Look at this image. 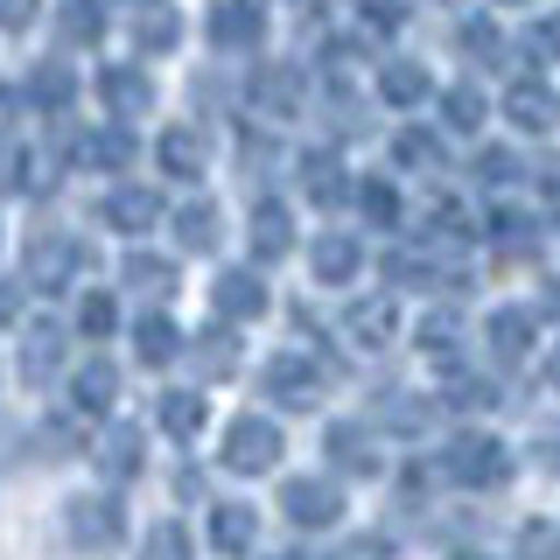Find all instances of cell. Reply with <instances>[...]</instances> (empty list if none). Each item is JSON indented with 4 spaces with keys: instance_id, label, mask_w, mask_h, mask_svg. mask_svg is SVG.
Listing matches in <instances>:
<instances>
[{
    "instance_id": "obj_54",
    "label": "cell",
    "mask_w": 560,
    "mask_h": 560,
    "mask_svg": "<svg viewBox=\"0 0 560 560\" xmlns=\"http://www.w3.org/2000/svg\"><path fill=\"white\" fill-rule=\"evenodd\" d=\"M498 8H525V0H498Z\"/></svg>"
},
{
    "instance_id": "obj_49",
    "label": "cell",
    "mask_w": 560,
    "mask_h": 560,
    "mask_svg": "<svg viewBox=\"0 0 560 560\" xmlns=\"http://www.w3.org/2000/svg\"><path fill=\"white\" fill-rule=\"evenodd\" d=\"M547 315L560 323V280H547Z\"/></svg>"
},
{
    "instance_id": "obj_48",
    "label": "cell",
    "mask_w": 560,
    "mask_h": 560,
    "mask_svg": "<svg viewBox=\"0 0 560 560\" xmlns=\"http://www.w3.org/2000/svg\"><path fill=\"white\" fill-rule=\"evenodd\" d=\"M14 315H22V280H0V329H14Z\"/></svg>"
},
{
    "instance_id": "obj_20",
    "label": "cell",
    "mask_w": 560,
    "mask_h": 560,
    "mask_svg": "<svg viewBox=\"0 0 560 560\" xmlns=\"http://www.w3.org/2000/svg\"><path fill=\"white\" fill-rule=\"evenodd\" d=\"M393 329H399V308L385 302V294H372V302H350V308H343V337L358 343V350H385V343H393Z\"/></svg>"
},
{
    "instance_id": "obj_4",
    "label": "cell",
    "mask_w": 560,
    "mask_h": 560,
    "mask_svg": "<svg viewBox=\"0 0 560 560\" xmlns=\"http://www.w3.org/2000/svg\"><path fill=\"white\" fill-rule=\"evenodd\" d=\"M329 364H315L302 358V350H280V358L259 372V385H267V399L273 407H294V413H308V407H323V393H329Z\"/></svg>"
},
{
    "instance_id": "obj_44",
    "label": "cell",
    "mask_w": 560,
    "mask_h": 560,
    "mask_svg": "<svg viewBox=\"0 0 560 560\" xmlns=\"http://www.w3.org/2000/svg\"><path fill=\"white\" fill-rule=\"evenodd\" d=\"M525 560H553L560 553V533H553V525H525V547H518Z\"/></svg>"
},
{
    "instance_id": "obj_22",
    "label": "cell",
    "mask_w": 560,
    "mask_h": 560,
    "mask_svg": "<svg viewBox=\"0 0 560 560\" xmlns=\"http://www.w3.org/2000/svg\"><path fill=\"white\" fill-rule=\"evenodd\" d=\"M133 350H140V364H148V372H162V364H175V358H183V329H175V315L148 308V315L133 323Z\"/></svg>"
},
{
    "instance_id": "obj_41",
    "label": "cell",
    "mask_w": 560,
    "mask_h": 560,
    "mask_svg": "<svg viewBox=\"0 0 560 560\" xmlns=\"http://www.w3.org/2000/svg\"><path fill=\"white\" fill-rule=\"evenodd\" d=\"M140 560H189V533H183V525H154L148 547H140Z\"/></svg>"
},
{
    "instance_id": "obj_7",
    "label": "cell",
    "mask_w": 560,
    "mask_h": 560,
    "mask_svg": "<svg viewBox=\"0 0 560 560\" xmlns=\"http://www.w3.org/2000/svg\"><path fill=\"white\" fill-rule=\"evenodd\" d=\"M78 267H84V245L70 232H35L28 238V280H35V288L63 294L70 280H78Z\"/></svg>"
},
{
    "instance_id": "obj_31",
    "label": "cell",
    "mask_w": 560,
    "mask_h": 560,
    "mask_svg": "<svg viewBox=\"0 0 560 560\" xmlns=\"http://www.w3.org/2000/svg\"><path fill=\"white\" fill-rule=\"evenodd\" d=\"M483 119H490V98L477 92V84H448L442 92V127L448 133H477Z\"/></svg>"
},
{
    "instance_id": "obj_1",
    "label": "cell",
    "mask_w": 560,
    "mask_h": 560,
    "mask_svg": "<svg viewBox=\"0 0 560 560\" xmlns=\"http://www.w3.org/2000/svg\"><path fill=\"white\" fill-rule=\"evenodd\" d=\"M442 469H448V477L463 483V490H504V483L518 477V455L504 448L498 434L463 428V434H455V442L442 448Z\"/></svg>"
},
{
    "instance_id": "obj_29",
    "label": "cell",
    "mask_w": 560,
    "mask_h": 560,
    "mask_svg": "<svg viewBox=\"0 0 560 560\" xmlns=\"http://www.w3.org/2000/svg\"><path fill=\"white\" fill-rule=\"evenodd\" d=\"M133 43H140V57H168V49L183 43V14H175V8H140Z\"/></svg>"
},
{
    "instance_id": "obj_27",
    "label": "cell",
    "mask_w": 560,
    "mask_h": 560,
    "mask_svg": "<svg viewBox=\"0 0 560 560\" xmlns=\"http://www.w3.org/2000/svg\"><path fill=\"white\" fill-rule=\"evenodd\" d=\"M218 238H224L218 203H183L175 210V245H183V253H218Z\"/></svg>"
},
{
    "instance_id": "obj_36",
    "label": "cell",
    "mask_w": 560,
    "mask_h": 560,
    "mask_svg": "<svg viewBox=\"0 0 560 560\" xmlns=\"http://www.w3.org/2000/svg\"><path fill=\"white\" fill-rule=\"evenodd\" d=\"M197 358H203L218 378H232V372H238V323H224V329L210 323L203 337H197Z\"/></svg>"
},
{
    "instance_id": "obj_30",
    "label": "cell",
    "mask_w": 560,
    "mask_h": 560,
    "mask_svg": "<svg viewBox=\"0 0 560 560\" xmlns=\"http://www.w3.org/2000/svg\"><path fill=\"white\" fill-rule=\"evenodd\" d=\"M78 162H84V168H127V162H133V133L119 127V119H113V127H98V133H84Z\"/></svg>"
},
{
    "instance_id": "obj_33",
    "label": "cell",
    "mask_w": 560,
    "mask_h": 560,
    "mask_svg": "<svg viewBox=\"0 0 560 560\" xmlns=\"http://www.w3.org/2000/svg\"><path fill=\"white\" fill-rule=\"evenodd\" d=\"M127 288L148 294V302L162 308L168 294H175V267H168V259H154V253H133V259H127Z\"/></svg>"
},
{
    "instance_id": "obj_24",
    "label": "cell",
    "mask_w": 560,
    "mask_h": 560,
    "mask_svg": "<svg viewBox=\"0 0 560 560\" xmlns=\"http://www.w3.org/2000/svg\"><path fill=\"white\" fill-rule=\"evenodd\" d=\"M288 253H294V210L259 203L253 210V259H288Z\"/></svg>"
},
{
    "instance_id": "obj_10",
    "label": "cell",
    "mask_w": 560,
    "mask_h": 560,
    "mask_svg": "<svg viewBox=\"0 0 560 560\" xmlns=\"http://www.w3.org/2000/svg\"><path fill=\"white\" fill-rule=\"evenodd\" d=\"M498 105H504V119H512L518 133H547L553 119H560V98H553V84H547V78H518V84H504Z\"/></svg>"
},
{
    "instance_id": "obj_14",
    "label": "cell",
    "mask_w": 560,
    "mask_h": 560,
    "mask_svg": "<svg viewBox=\"0 0 560 560\" xmlns=\"http://www.w3.org/2000/svg\"><path fill=\"white\" fill-rule=\"evenodd\" d=\"M323 455L337 469H350V477H372V469H378V442H372L364 420H329V428H323Z\"/></svg>"
},
{
    "instance_id": "obj_13",
    "label": "cell",
    "mask_w": 560,
    "mask_h": 560,
    "mask_svg": "<svg viewBox=\"0 0 560 560\" xmlns=\"http://www.w3.org/2000/svg\"><path fill=\"white\" fill-rule=\"evenodd\" d=\"M308 273L323 280V288H350V280L364 273V245L350 238V232H323L308 245Z\"/></svg>"
},
{
    "instance_id": "obj_28",
    "label": "cell",
    "mask_w": 560,
    "mask_h": 560,
    "mask_svg": "<svg viewBox=\"0 0 560 560\" xmlns=\"http://www.w3.org/2000/svg\"><path fill=\"white\" fill-rule=\"evenodd\" d=\"M57 35L70 49L105 43V0H63V8H57Z\"/></svg>"
},
{
    "instance_id": "obj_50",
    "label": "cell",
    "mask_w": 560,
    "mask_h": 560,
    "mask_svg": "<svg viewBox=\"0 0 560 560\" xmlns=\"http://www.w3.org/2000/svg\"><path fill=\"white\" fill-rule=\"evenodd\" d=\"M547 385L560 393V343H553V358H547Z\"/></svg>"
},
{
    "instance_id": "obj_19",
    "label": "cell",
    "mask_w": 560,
    "mask_h": 560,
    "mask_svg": "<svg viewBox=\"0 0 560 560\" xmlns=\"http://www.w3.org/2000/svg\"><path fill=\"white\" fill-rule=\"evenodd\" d=\"M372 92L385 105H420V98H434V78H428V63H413V57H393V63H378V78H372Z\"/></svg>"
},
{
    "instance_id": "obj_43",
    "label": "cell",
    "mask_w": 560,
    "mask_h": 560,
    "mask_svg": "<svg viewBox=\"0 0 560 560\" xmlns=\"http://www.w3.org/2000/svg\"><path fill=\"white\" fill-rule=\"evenodd\" d=\"M329 560H393V539H378V533H358V539H343Z\"/></svg>"
},
{
    "instance_id": "obj_53",
    "label": "cell",
    "mask_w": 560,
    "mask_h": 560,
    "mask_svg": "<svg viewBox=\"0 0 560 560\" xmlns=\"http://www.w3.org/2000/svg\"><path fill=\"white\" fill-rule=\"evenodd\" d=\"M455 560H490V553H455Z\"/></svg>"
},
{
    "instance_id": "obj_11",
    "label": "cell",
    "mask_w": 560,
    "mask_h": 560,
    "mask_svg": "<svg viewBox=\"0 0 560 560\" xmlns=\"http://www.w3.org/2000/svg\"><path fill=\"white\" fill-rule=\"evenodd\" d=\"M267 35V0H210V43L218 49H253Z\"/></svg>"
},
{
    "instance_id": "obj_6",
    "label": "cell",
    "mask_w": 560,
    "mask_h": 560,
    "mask_svg": "<svg viewBox=\"0 0 560 560\" xmlns=\"http://www.w3.org/2000/svg\"><path fill=\"white\" fill-rule=\"evenodd\" d=\"M92 92H98V105L119 119V127H133V119L154 113V84H148V70H140V63H105Z\"/></svg>"
},
{
    "instance_id": "obj_38",
    "label": "cell",
    "mask_w": 560,
    "mask_h": 560,
    "mask_svg": "<svg viewBox=\"0 0 560 560\" xmlns=\"http://www.w3.org/2000/svg\"><path fill=\"white\" fill-rule=\"evenodd\" d=\"M463 49H469L477 63H498L512 43H504V28H498V22H483V14H477V22H463Z\"/></svg>"
},
{
    "instance_id": "obj_34",
    "label": "cell",
    "mask_w": 560,
    "mask_h": 560,
    "mask_svg": "<svg viewBox=\"0 0 560 560\" xmlns=\"http://www.w3.org/2000/svg\"><path fill=\"white\" fill-rule=\"evenodd\" d=\"M28 98L43 105V113H63V105H70V63H63V57L35 63V78H28Z\"/></svg>"
},
{
    "instance_id": "obj_46",
    "label": "cell",
    "mask_w": 560,
    "mask_h": 560,
    "mask_svg": "<svg viewBox=\"0 0 560 560\" xmlns=\"http://www.w3.org/2000/svg\"><path fill=\"white\" fill-rule=\"evenodd\" d=\"M525 49H533L539 63H547V57H560V22H539V28H525Z\"/></svg>"
},
{
    "instance_id": "obj_47",
    "label": "cell",
    "mask_w": 560,
    "mask_h": 560,
    "mask_svg": "<svg viewBox=\"0 0 560 560\" xmlns=\"http://www.w3.org/2000/svg\"><path fill=\"white\" fill-rule=\"evenodd\" d=\"M43 0H0V28H28Z\"/></svg>"
},
{
    "instance_id": "obj_18",
    "label": "cell",
    "mask_w": 560,
    "mask_h": 560,
    "mask_svg": "<svg viewBox=\"0 0 560 560\" xmlns=\"http://www.w3.org/2000/svg\"><path fill=\"white\" fill-rule=\"evenodd\" d=\"M154 420H162L168 442H197L203 420H210V399H203V393H189V385H168V393L154 399Z\"/></svg>"
},
{
    "instance_id": "obj_16",
    "label": "cell",
    "mask_w": 560,
    "mask_h": 560,
    "mask_svg": "<svg viewBox=\"0 0 560 560\" xmlns=\"http://www.w3.org/2000/svg\"><path fill=\"white\" fill-rule=\"evenodd\" d=\"M302 197H308V203H323V210L358 197V183H350V168H343V154H337V148H329V154L315 148L308 162H302Z\"/></svg>"
},
{
    "instance_id": "obj_12",
    "label": "cell",
    "mask_w": 560,
    "mask_h": 560,
    "mask_svg": "<svg viewBox=\"0 0 560 560\" xmlns=\"http://www.w3.org/2000/svg\"><path fill=\"white\" fill-rule=\"evenodd\" d=\"M483 337H490V358L498 364H525L533 358V337H539V315L533 308H490V323H483Z\"/></svg>"
},
{
    "instance_id": "obj_35",
    "label": "cell",
    "mask_w": 560,
    "mask_h": 560,
    "mask_svg": "<svg viewBox=\"0 0 560 560\" xmlns=\"http://www.w3.org/2000/svg\"><path fill=\"white\" fill-rule=\"evenodd\" d=\"M393 162H399V168H434V162H442V133L399 127V133H393Z\"/></svg>"
},
{
    "instance_id": "obj_32",
    "label": "cell",
    "mask_w": 560,
    "mask_h": 560,
    "mask_svg": "<svg viewBox=\"0 0 560 560\" xmlns=\"http://www.w3.org/2000/svg\"><path fill=\"white\" fill-rule=\"evenodd\" d=\"M358 210H364V224H385V232L407 218V210H399V183H393V175H364V183H358Z\"/></svg>"
},
{
    "instance_id": "obj_39",
    "label": "cell",
    "mask_w": 560,
    "mask_h": 560,
    "mask_svg": "<svg viewBox=\"0 0 560 560\" xmlns=\"http://www.w3.org/2000/svg\"><path fill=\"white\" fill-rule=\"evenodd\" d=\"M358 14H364V28H372V35H399V28H407V14H413V0H358Z\"/></svg>"
},
{
    "instance_id": "obj_5",
    "label": "cell",
    "mask_w": 560,
    "mask_h": 560,
    "mask_svg": "<svg viewBox=\"0 0 560 560\" xmlns=\"http://www.w3.org/2000/svg\"><path fill=\"white\" fill-rule=\"evenodd\" d=\"M280 512L302 533H329V525H343V490L329 477H288L280 483Z\"/></svg>"
},
{
    "instance_id": "obj_17",
    "label": "cell",
    "mask_w": 560,
    "mask_h": 560,
    "mask_svg": "<svg viewBox=\"0 0 560 560\" xmlns=\"http://www.w3.org/2000/svg\"><path fill=\"white\" fill-rule=\"evenodd\" d=\"M154 162H162V175H175V183H197V175L210 168V148L197 127H162V140H154Z\"/></svg>"
},
{
    "instance_id": "obj_2",
    "label": "cell",
    "mask_w": 560,
    "mask_h": 560,
    "mask_svg": "<svg viewBox=\"0 0 560 560\" xmlns=\"http://www.w3.org/2000/svg\"><path fill=\"white\" fill-rule=\"evenodd\" d=\"M288 455V434L273 428L267 413H238L232 428H224V448H218V463L232 469V477H267V469Z\"/></svg>"
},
{
    "instance_id": "obj_8",
    "label": "cell",
    "mask_w": 560,
    "mask_h": 560,
    "mask_svg": "<svg viewBox=\"0 0 560 560\" xmlns=\"http://www.w3.org/2000/svg\"><path fill=\"white\" fill-rule=\"evenodd\" d=\"M98 224H113V232H154V224H162V189L113 183L98 197Z\"/></svg>"
},
{
    "instance_id": "obj_9",
    "label": "cell",
    "mask_w": 560,
    "mask_h": 560,
    "mask_svg": "<svg viewBox=\"0 0 560 560\" xmlns=\"http://www.w3.org/2000/svg\"><path fill=\"white\" fill-rule=\"evenodd\" d=\"M210 308H218L224 323H259V315H267V280L253 267H224L210 280Z\"/></svg>"
},
{
    "instance_id": "obj_21",
    "label": "cell",
    "mask_w": 560,
    "mask_h": 560,
    "mask_svg": "<svg viewBox=\"0 0 560 560\" xmlns=\"http://www.w3.org/2000/svg\"><path fill=\"white\" fill-rule=\"evenodd\" d=\"M70 399H78V413H92V420H105L119 407V372L105 358H92V364H78L70 372Z\"/></svg>"
},
{
    "instance_id": "obj_42",
    "label": "cell",
    "mask_w": 560,
    "mask_h": 560,
    "mask_svg": "<svg viewBox=\"0 0 560 560\" xmlns=\"http://www.w3.org/2000/svg\"><path fill=\"white\" fill-rule=\"evenodd\" d=\"M434 232H442V238H469V232H477V218H469L455 197H442V203H434Z\"/></svg>"
},
{
    "instance_id": "obj_40",
    "label": "cell",
    "mask_w": 560,
    "mask_h": 560,
    "mask_svg": "<svg viewBox=\"0 0 560 560\" xmlns=\"http://www.w3.org/2000/svg\"><path fill=\"white\" fill-rule=\"evenodd\" d=\"M455 337H463V323H455L448 308H434L428 323H420V350H428V358H448V350H455Z\"/></svg>"
},
{
    "instance_id": "obj_15",
    "label": "cell",
    "mask_w": 560,
    "mask_h": 560,
    "mask_svg": "<svg viewBox=\"0 0 560 560\" xmlns=\"http://www.w3.org/2000/svg\"><path fill=\"white\" fill-rule=\"evenodd\" d=\"M203 533H210V547H218L224 560H238V553H253V539H259V512L253 504H210V518H203Z\"/></svg>"
},
{
    "instance_id": "obj_45",
    "label": "cell",
    "mask_w": 560,
    "mask_h": 560,
    "mask_svg": "<svg viewBox=\"0 0 560 560\" xmlns=\"http://www.w3.org/2000/svg\"><path fill=\"white\" fill-rule=\"evenodd\" d=\"M483 183H518V154H477Z\"/></svg>"
},
{
    "instance_id": "obj_52",
    "label": "cell",
    "mask_w": 560,
    "mask_h": 560,
    "mask_svg": "<svg viewBox=\"0 0 560 560\" xmlns=\"http://www.w3.org/2000/svg\"><path fill=\"white\" fill-rule=\"evenodd\" d=\"M273 560H308V553H273Z\"/></svg>"
},
{
    "instance_id": "obj_51",
    "label": "cell",
    "mask_w": 560,
    "mask_h": 560,
    "mask_svg": "<svg viewBox=\"0 0 560 560\" xmlns=\"http://www.w3.org/2000/svg\"><path fill=\"white\" fill-rule=\"evenodd\" d=\"M14 113V92H8V84H0V119H8Z\"/></svg>"
},
{
    "instance_id": "obj_3",
    "label": "cell",
    "mask_w": 560,
    "mask_h": 560,
    "mask_svg": "<svg viewBox=\"0 0 560 560\" xmlns=\"http://www.w3.org/2000/svg\"><path fill=\"white\" fill-rule=\"evenodd\" d=\"M63 533H70V547H84V553H113L119 539H127V504H119V490H84V498H70Z\"/></svg>"
},
{
    "instance_id": "obj_26",
    "label": "cell",
    "mask_w": 560,
    "mask_h": 560,
    "mask_svg": "<svg viewBox=\"0 0 560 560\" xmlns=\"http://www.w3.org/2000/svg\"><path fill=\"white\" fill-rule=\"evenodd\" d=\"M140 428H105V442H98V469H105V483H133L140 477Z\"/></svg>"
},
{
    "instance_id": "obj_23",
    "label": "cell",
    "mask_w": 560,
    "mask_h": 560,
    "mask_svg": "<svg viewBox=\"0 0 560 560\" xmlns=\"http://www.w3.org/2000/svg\"><path fill=\"white\" fill-rule=\"evenodd\" d=\"M57 364H63V323H49V315H43V323L22 329V378L43 385Z\"/></svg>"
},
{
    "instance_id": "obj_37",
    "label": "cell",
    "mask_w": 560,
    "mask_h": 560,
    "mask_svg": "<svg viewBox=\"0 0 560 560\" xmlns=\"http://www.w3.org/2000/svg\"><path fill=\"white\" fill-rule=\"evenodd\" d=\"M259 98H267V113H302V70L294 63H280V70H267V78H259Z\"/></svg>"
},
{
    "instance_id": "obj_25",
    "label": "cell",
    "mask_w": 560,
    "mask_h": 560,
    "mask_svg": "<svg viewBox=\"0 0 560 560\" xmlns=\"http://www.w3.org/2000/svg\"><path fill=\"white\" fill-rule=\"evenodd\" d=\"M70 329H78V337H92V343H105V337L119 329V294L92 280V288L78 294V315H70Z\"/></svg>"
}]
</instances>
